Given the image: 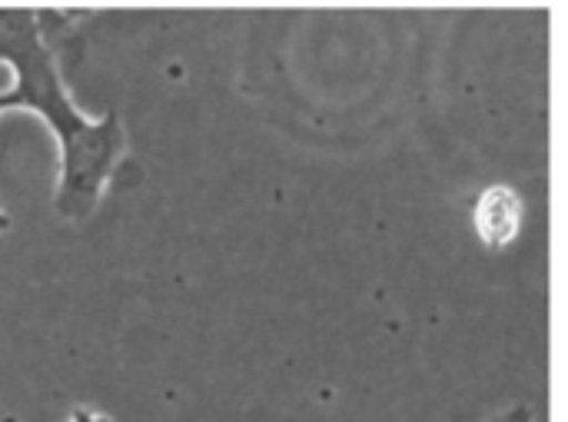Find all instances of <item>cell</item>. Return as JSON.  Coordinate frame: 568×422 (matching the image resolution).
<instances>
[{
	"label": "cell",
	"instance_id": "6da1fadb",
	"mask_svg": "<svg viewBox=\"0 0 568 422\" xmlns=\"http://www.w3.org/2000/svg\"><path fill=\"white\" fill-rule=\"evenodd\" d=\"M476 230L486 247H506L523 230V197L513 187H493L479 197Z\"/></svg>",
	"mask_w": 568,
	"mask_h": 422
}]
</instances>
